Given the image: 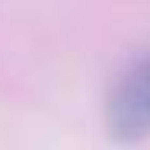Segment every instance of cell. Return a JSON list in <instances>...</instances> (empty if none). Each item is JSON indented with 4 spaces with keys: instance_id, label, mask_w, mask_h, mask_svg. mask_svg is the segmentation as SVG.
Instances as JSON below:
<instances>
[{
    "instance_id": "1",
    "label": "cell",
    "mask_w": 150,
    "mask_h": 150,
    "mask_svg": "<svg viewBox=\"0 0 150 150\" xmlns=\"http://www.w3.org/2000/svg\"><path fill=\"white\" fill-rule=\"evenodd\" d=\"M105 128L118 144H134L150 134V54L137 58L109 93Z\"/></svg>"
}]
</instances>
